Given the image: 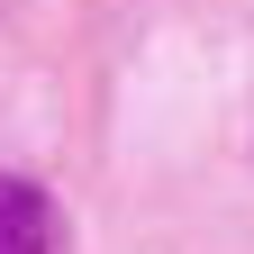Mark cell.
I'll list each match as a JSON object with an SVG mask.
<instances>
[{"label":"cell","instance_id":"1","mask_svg":"<svg viewBox=\"0 0 254 254\" xmlns=\"http://www.w3.org/2000/svg\"><path fill=\"white\" fill-rule=\"evenodd\" d=\"M0 254H55V200L27 173H0Z\"/></svg>","mask_w":254,"mask_h":254}]
</instances>
